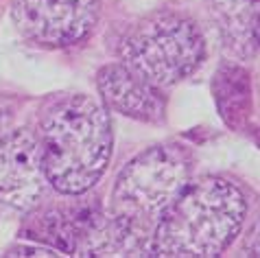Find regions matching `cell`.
<instances>
[{
	"mask_svg": "<svg viewBox=\"0 0 260 258\" xmlns=\"http://www.w3.org/2000/svg\"><path fill=\"white\" fill-rule=\"evenodd\" d=\"M46 184L40 136L31 129H11L0 140V204L31 210L44 197Z\"/></svg>",
	"mask_w": 260,
	"mask_h": 258,
	"instance_id": "cell-6",
	"label": "cell"
},
{
	"mask_svg": "<svg viewBox=\"0 0 260 258\" xmlns=\"http://www.w3.org/2000/svg\"><path fill=\"white\" fill-rule=\"evenodd\" d=\"M96 85L103 103L110 110L144 123H160L166 103L160 88L147 83L122 63H110L96 75Z\"/></svg>",
	"mask_w": 260,
	"mask_h": 258,
	"instance_id": "cell-7",
	"label": "cell"
},
{
	"mask_svg": "<svg viewBox=\"0 0 260 258\" xmlns=\"http://www.w3.org/2000/svg\"><path fill=\"white\" fill-rule=\"evenodd\" d=\"M214 96L223 120L230 127H241L249 116L251 83L245 68L225 63L214 77Z\"/></svg>",
	"mask_w": 260,
	"mask_h": 258,
	"instance_id": "cell-9",
	"label": "cell"
},
{
	"mask_svg": "<svg viewBox=\"0 0 260 258\" xmlns=\"http://www.w3.org/2000/svg\"><path fill=\"white\" fill-rule=\"evenodd\" d=\"M38 136L48 184L61 195L88 192L112 160L110 114L85 94L57 101L44 114Z\"/></svg>",
	"mask_w": 260,
	"mask_h": 258,
	"instance_id": "cell-2",
	"label": "cell"
},
{
	"mask_svg": "<svg viewBox=\"0 0 260 258\" xmlns=\"http://www.w3.org/2000/svg\"><path fill=\"white\" fill-rule=\"evenodd\" d=\"M245 214L243 190L225 177L208 175L188 182L155 223L151 256H221L241 232Z\"/></svg>",
	"mask_w": 260,
	"mask_h": 258,
	"instance_id": "cell-1",
	"label": "cell"
},
{
	"mask_svg": "<svg viewBox=\"0 0 260 258\" xmlns=\"http://www.w3.org/2000/svg\"><path fill=\"white\" fill-rule=\"evenodd\" d=\"M258 90H260V66H258Z\"/></svg>",
	"mask_w": 260,
	"mask_h": 258,
	"instance_id": "cell-13",
	"label": "cell"
},
{
	"mask_svg": "<svg viewBox=\"0 0 260 258\" xmlns=\"http://www.w3.org/2000/svg\"><path fill=\"white\" fill-rule=\"evenodd\" d=\"M120 63L155 88L188 79L206 57V40L190 18L157 11L138 20L118 44Z\"/></svg>",
	"mask_w": 260,
	"mask_h": 258,
	"instance_id": "cell-3",
	"label": "cell"
},
{
	"mask_svg": "<svg viewBox=\"0 0 260 258\" xmlns=\"http://www.w3.org/2000/svg\"><path fill=\"white\" fill-rule=\"evenodd\" d=\"M9 132H11V112L0 103V140H3Z\"/></svg>",
	"mask_w": 260,
	"mask_h": 258,
	"instance_id": "cell-11",
	"label": "cell"
},
{
	"mask_svg": "<svg viewBox=\"0 0 260 258\" xmlns=\"http://www.w3.org/2000/svg\"><path fill=\"white\" fill-rule=\"evenodd\" d=\"M254 40H256V46H260V16H258L256 26H254Z\"/></svg>",
	"mask_w": 260,
	"mask_h": 258,
	"instance_id": "cell-12",
	"label": "cell"
},
{
	"mask_svg": "<svg viewBox=\"0 0 260 258\" xmlns=\"http://www.w3.org/2000/svg\"><path fill=\"white\" fill-rule=\"evenodd\" d=\"M243 256H258L260 258V221L251 228L247 239L243 243Z\"/></svg>",
	"mask_w": 260,
	"mask_h": 258,
	"instance_id": "cell-10",
	"label": "cell"
},
{
	"mask_svg": "<svg viewBox=\"0 0 260 258\" xmlns=\"http://www.w3.org/2000/svg\"><path fill=\"white\" fill-rule=\"evenodd\" d=\"M190 182V157L179 145H153L125 164L112 192V217L153 234L164 210Z\"/></svg>",
	"mask_w": 260,
	"mask_h": 258,
	"instance_id": "cell-4",
	"label": "cell"
},
{
	"mask_svg": "<svg viewBox=\"0 0 260 258\" xmlns=\"http://www.w3.org/2000/svg\"><path fill=\"white\" fill-rule=\"evenodd\" d=\"M101 18V0H13L11 20L24 40L46 48L83 42Z\"/></svg>",
	"mask_w": 260,
	"mask_h": 258,
	"instance_id": "cell-5",
	"label": "cell"
},
{
	"mask_svg": "<svg viewBox=\"0 0 260 258\" xmlns=\"http://www.w3.org/2000/svg\"><path fill=\"white\" fill-rule=\"evenodd\" d=\"M210 13L228 51L236 57L254 55V26L260 16V0H210Z\"/></svg>",
	"mask_w": 260,
	"mask_h": 258,
	"instance_id": "cell-8",
	"label": "cell"
}]
</instances>
